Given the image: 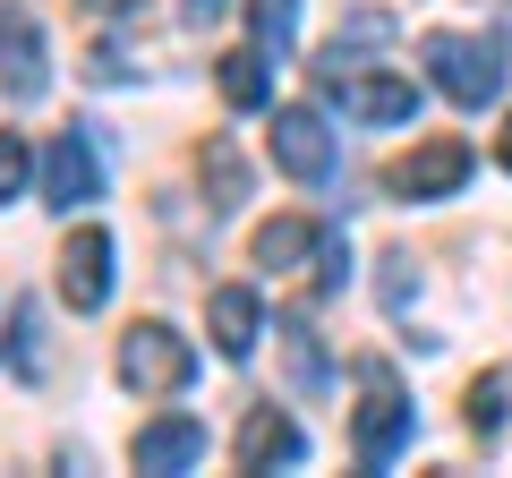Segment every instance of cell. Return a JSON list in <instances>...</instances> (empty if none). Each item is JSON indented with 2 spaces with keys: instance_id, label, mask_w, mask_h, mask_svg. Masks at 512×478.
<instances>
[{
  "instance_id": "20",
  "label": "cell",
  "mask_w": 512,
  "mask_h": 478,
  "mask_svg": "<svg viewBox=\"0 0 512 478\" xmlns=\"http://www.w3.org/2000/svg\"><path fill=\"white\" fill-rule=\"evenodd\" d=\"M376 291H384V316H402L410 299H419V274H410V257H384V274H376Z\"/></svg>"
},
{
  "instance_id": "19",
  "label": "cell",
  "mask_w": 512,
  "mask_h": 478,
  "mask_svg": "<svg viewBox=\"0 0 512 478\" xmlns=\"http://www.w3.org/2000/svg\"><path fill=\"white\" fill-rule=\"evenodd\" d=\"M282 342H291L299 385H316V376H325V359H316V325H308V316H282Z\"/></svg>"
},
{
  "instance_id": "16",
  "label": "cell",
  "mask_w": 512,
  "mask_h": 478,
  "mask_svg": "<svg viewBox=\"0 0 512 478\" xmlns=\"http://www.w3.org/2000/svg\"><path fill=\"white\" fill-rule=\"evenodd\" d=\"M205 180H214V214H231V205L248 197V171H239L231 137H214V146H205Z\"/></svg>"
},
{
  "instance_id": "18",
  "label": "cell",
  "mask_w": 512,
  "mask_h": 478,
  "mask_svg": "<svg viewBox=\"0 0 512 478\" xmlns=\"http://www.w3.org/2000/svg\"><path fill=\"white\" fill-rule=\"evenodd\" d=\"M26 180H35V154H26V137H18V129H0V205L26 197Z\"/></svg>"
},
{
  "instance_id": "1",
  "label": "cell",
  "mask_w": 512,
  "mask_h": 478,
  "mask_svg": "<svg viewBox=\"0 0 512 478\" xmlns=\"http://www.w3.org/2000/svg\"><path fill=\"white\" fill-rule=\"evenodd\" d=\"M419 60H427V77H436V94L444 103H461V111H487L495 94H504V35H453V26H436V35L419 43Z\"/></svg>"
},
{
  "instance_id": "6",
  "label": "cell",
  "mask_w": 512,
  "mask_h": 478,
  "mask_svg": "<svg viewBox=\"0 0 512 478\" xmlns=\"http://www.w3.org/2000/svg\"><path fill=\"white\" fill-rule=\"evenodd\" d=\"M103 197V154H94L86 129H60L52 146H43V205L52 214H77V205Z\"/></svg>"
},
{
  "instance_id": "22",
  "label": "cell",
  "mask_w": 512,
  "mask_h": 478,
  "mask_svg": "<svg viewBox=\"0 0 512 478\" xmlns=\"http://www.w3.org/2000/svg\"><path fill=\"white\" fill-rule=\"evenodd\" d=\"M180 18L188 26H214V18H231V0H180Z\"/></svg>"
},
{
  "instance_id": "5",
  "label": "cell",
  "mask_w": 512,
  "mask_h": 478,
  "mask_svg": "<svg viewBox=\"0 0 512 478\" xmlns=\"http://www.w3.org/2000/svg\"><path fill=\"white\" fill-rule=\"evenodd\" d=\"M461 180H470V146H461V137H427V146H410L402 163L384 171V188L402 205H436V197H453Z\"/></svg>"
},
{
  "instance_id": "12",
  "label": "cell",
  "mask_w": 512,
  "mask_h": 478,
  "mask_svg": "<svg viewBox=\"0 0 512 478\" xmlns=\"http://www.w3.org/2000/svg\"><path fill=\"white\" fill-rule=\"evenodd\" d=\"M205 333H214V350H222V359H248V350H256V333H265V299H256L248 282H222V291L205 299Z\"/></svg>"
},
{
  "instance_id": "10",
  "label": "cell",
  "mask_w": 512,
  "mask_h": 478,
  "mask_svg": "<svg viewBox=\"0 0 512 478\" xmlns=\"http://www.w3.org/2000/svg\"><path fill=\"white\" fill-rule=\"evenodd\" d=\"M291 470V461H308V436H299V419H282L274 402H256L248 419H239V470Z\"/></svg>"
},
{
  "instance_id": "11",
  "label": "cell",
  "mask_w": 512,
  "mask_h": 478,
  "mask_svg": "<svg viewBox=\"0 0 512 478\" xmlns=\"http://www.w3.org/2000/svg\"><path fill=\"white\" fill-rule=\"evenodd\" d=\"M128 461H137V470H154V478H171V470H197V461H205V427L171 410V419L137 427V444H128Z\"/></svg>"
},
{
  "instance_id": "2",
  "label": "cell",
  "mask_w": 512,
  "mask_h": 478,
  "mask_svg": "<svg viewBox=\"0 0 512 478\" xmlns=\"http://www.w3.org/2000/svg\"><path fill=\"white\" fill-rule=\"evenodd\" d=\"M188 376H197V350H188V333H171L163 316L128 325V342H120V385H128V393L163 402V393H188Z\"/></svg>"
},
{
  "instance_id": "25",
  "label": "cell",
  "mask_w": 512,
  "mask_h": 478,
  "mask_svg": "<svg viewBox=\"0 0 512 478\" xmlns=\"http://www.w3.org/2000/svg\"><path fill=\"white\" fill-rule=\"evenodd\" d=\"M94 9H120V0H94Z\"/></svg>"
},
{
  "instance_id": "7",
  "label": "cell",
  "mask_w": 512,
  "mask_h": 478,
  "mask_svg": "<svg viewBox=\"0 0 512 478\" xmlns=\"http://www.w3.org/2000/svg\"><path fill=\"white\" fill-rule=\"evenodd\" d=\"M274 163L291 171L299 188L333 180V129H325V111H308V103H282L274 111Z\"/></svg>"
},
{
  "instance_id": "21",
  "label": "cell",
  "mask_w": 512,
  "mask_h": 478,
  "mask_svg": "<svg viewBox=\"0 0 512 478\" xmlns=\"http://www.w3.org/2000/svg\"><path fill=\"white\" fill-rule=\"evenodd\" d=\"M316 299H333V291H342V282H350V248H342V231H325V257H316Z\"/></svg>"
},
{
  "instance_id": "24",
  "label": "cell",
  "mask_w": 512,
  "mask_h": 478,
  "mask_svg": "<svg viewBox=\"0 0 512 478\" xmlns=\"http://www.w3.org/2000/svg\"><path fill=\"white\" fill-rule=\"evenodd\" d=\"M495 35H504V52H512V0H504V26H495Z\"/></svg>"
},
{
  "instance_id": "14",
  "label": "cell",
  "mask_w": 512,
  "mask_h": 478,
  "mask_svg": "<svg viewBox=\"0 0 512 478\" xmlns=\"http://www.w3.org/2000/svg\"><path fill=\"white\" fill-rule=\"evenodd\" d=\"M265 60H274V52H222V103H231V111H265V103H274V69H265Z\"/></svg>"
},
{
  "instance_id": "15",
  "label": "cell",
  "mask_w": 512,
  "mask_h": 478,
  "mask_svg": "<svg viewBox=\"0 0 512 478\" xmlns=\"http://www.w3.org/2000/svg\"><path fill=\"white\" fill-rule=\"evenodd\" d=\"M248 26H256V52L291 60V35H299V0H248Z\"/></svg>"
},
{
  "instance_id": "3",
  "label": "cell",
  "mask_w": 512,
  "mask_h": 478,
  "mask_svg": "<svg viewBox=\"0 0 512 478\" xmlns=\"http://www.w3.org/2000/svg\"><path fill=\"white\" fill-rule=\"evenodd\" d=\"M316 86H325L350 120H367V129H410V120H419V86L393 77V69H342V60L325 69V60H316Z\"/></svg>"
},
{
  "instance_id": "4",
  "label": "cell",
  "mask_w": 512,
  "mask_h": 478,
  "mask_svg": "<svg viewBox=\"0 0 512 478\" xmlns=\"http://www.w3.org/2000/svg\"><path fill=\"white\" fill-rule=\"evenodd\" d=\"M367 376V402H359V427H350V444H359L367 470H384V461L410 444V427H419V410H410V393L393 385L384 368H359Z\"/></svg>"
},
{
  "instance_id": "9",
  "label": "cell",
  "mask_w": 512,
  "mask_h": 478,
  "mask_svg": "<svg viewBox=\"0 0 512 478\" xmlns=\"http://www.w3.org/2000/svg\"><path fill=\"white\" fill-rule=\"evenodd\" d=\"M0 86H9V103H35L52 86V69H43V26L26 9H0Z\"/></svg>"
},
{
  "instance_id": "8",
  "label": "cell",
  "mask_w": 512,
  "mask_h": 478,
  "mask_svg": "<svg viewBox=\"0 0 512 478\" xmlns=\"http://www.w3.org/2000/svg\"><path fill=\"white\" fill-rule=\"evenodd\" d=\"M60 299H69L77 316H94L111 299V231H69V248H60Z\"/></svg>"
},
{
  "instance_id": "17",
  "label": "cell",
  "mask_w": 512,
  "mask_h": 478,
  "mask_svg": "<svg viewBox=\"0 0 512 478\" xmlns=\"http://www.w3.org/2000/svg\"><path fill=\"white\" fill-rule=\"evenodd\" d=\"M504 376H478V385H470V402H461V419H470V436L478 444H495V427H504Z\"/></svg>"
},
{
  "instance_id": "23",
  "label": "cell",
  "mask_w": 512,
  "mask_h": 478,
  "mask_svg": "<svg viewBox=\"0 0 512 478\" xmlns=\"http://www.w3.org/2000/svg\"><path fill=\"white\" fill-rule=\"evenodd\" d=\"M495 163H504V171H512V120H504V137H495Z\"/></svg>"
},
{
  "instance_id": "13",
  "label": "cell",
  "mask_w": 512,
  "mask_h": 478,
  "mask_svg": "<svg viewBox=\"0 0 512 478\" xmlns=\"http://www.w3.org/2000/svg\"><path fill=\"white\" fill-rule=\"evenodd\" d=\"M316 257H325V222H308V214H274L256 231V265H265V274H299V265H316Z\"/></svg>"
}]
</instances>
